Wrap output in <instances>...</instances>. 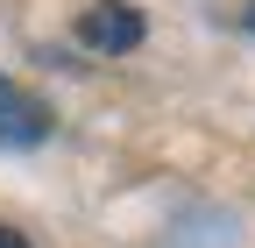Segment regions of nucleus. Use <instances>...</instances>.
Here are the masks:
<instances>
[{"mask_svg":"<svg viewBox=\"0 0 255 248\" xmlns=\"http://www.w3.org/2000/svg\"><path fill=\"white\" fill-rule=\"evenodd\" d=\"M78 43L100 50V57H128V50L142 43V14L128 7V0H92L85 21H78Z\"/></svg>","mask_w":255,"mask_h":248,"instance_id":"nucleus-1","label":"nucleus"},{"mask_svg":"<svg viewBox=\"0 0 255 248\" xmlns=\"http://www.w3.org/2000/svg\"><path fill=\"white\" fill-rule=\"evenodd\" d=\"M36 142H50V107L14 78H0V149H36Z\"/></svg>","mask_w":255,"mask_h":248,"instance_id":"nucleus-2","label":"nucleus"},{"mask_svg":"<svg viewBox=\"0 0 255 248\" xmlns=\"http://www.w3.org/2000/svg\"><path fill=\"white\" fill-rule=\"evenodd\" d=\"M0 248H28V241H21V234H14V227H0Z\"/></svg>","mask_w":255,"mask_h":248,"instance_id":"nucleus-3","label":"nucleus"},{"mask_svg":"<svg viewBox=\"0 0 255 248\" xmlns=\"http://www.w3.org/2000/svg\"><path fill=\"white\" fill-rule=\"evenodd\" d=\"M248 28H255V7H248Z\"/></svg>","mask_w":255,"mask_h":248,"instance_id":"nucleus-4","label":"nucleus"}]
</instances>
